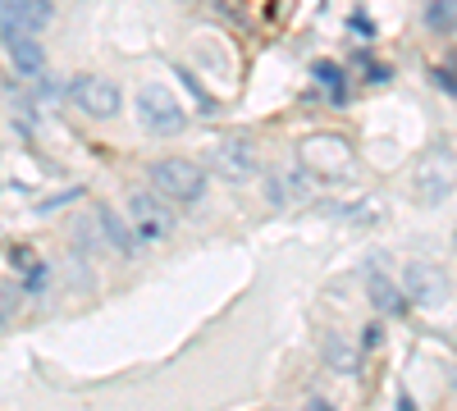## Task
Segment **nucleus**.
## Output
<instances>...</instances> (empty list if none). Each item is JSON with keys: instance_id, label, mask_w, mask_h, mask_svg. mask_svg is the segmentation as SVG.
I'll return each mask as SVG.
<instances>
[{"instance_id": "10", "label": "nucleus", "mask_w": 457, "mask_h": 411, "mask_svg": "<svg viewBox=\"0 0 457 411\" xmlns=\"http://www.w3.org/2000/svg\"><path fill=\"white\" fill-rule=\"evenodd\" d=\"M5 51H10V60L23 78H37V73L46 69V51L37 42V32H5Z\"/></svg>"}, {"instance_id": "3", "label": "nucleus", "mask_w": 457, "mask_h": 411, "mask_svg": "<svg viewBox=\"0 0 457 411\" xmlns=\"http://www.w3.org/2000/svg\"><path fill=\"white\" fill-rule=\"evenodd\" d=\"M137 124L151 137H179L187 128V110L179 105V96L161 83H146L137 87Z\"/></svg>"}, {"instance_id": "1", "label": "nucleus", "mask_w": 457, "mask_h": 411, "mask_svg": "<svg viewBox=\"0 0 457 411\" xmlns=\"http://www.w3.org/2000/svg\"><path fill=\"white\" fill-rule=\"evenodd\" d=\"M297 156H302V169L325 178V183H338V178H353L357 174L353 142L338 137V133H312V137H302Z\"/></svg>"}, {"instance_id": "16", "label": "nucleus", "mask_w": 457, "mask_h": 411, "mask_svg": "<svg viewBox=\"0 0 457 411\" xmlns=\"http://www.w3.org/2000/svg\"><path fill=\"white\" fill-rule=\"evenodd\" d=\"M379 215H385V201H361V206H348V210H343V219H379Z\"/></svg>"}, {"instance_id": "6", "label": "nucleus", "mask_w": 457, "mask_h": 411, "mask_svg": "<svg viewBox=\"0 0 457 411\" xmlns=\"http://www.w3.org/2000/svg\"><path fill=\"white\" fill-rule=\"evenodd\" d=\"M69 96H73V105H79L83 115H92V119H114V115L124 110L120 83L101 78V73H83V78H73V83H69Z\"/></svg>"}, {"instance_id": "8", "label": "nucleus", "mask_w": 457, "mask_h": 411, "mask_svg": "<svg viewBox=\"0 0 457 411\" xmlns=\"http://www.w3.org/2000/svg\"><path fill=\"white\" fill-rule=\"evenodd\" d=\"M129 215H133L137 238H146V242H161V238L174 234V210H170V201L156 197V193H133Z\"/></svg>"}, {"instance_id": "11", "label": "nucleus", "mask_w": 457, "mask_h": 411, "mask_svg": "<svg viewBox=\"0 0 457 411\" xmlns=\"http://www.w3.org/2000/svg\"><path fill=\"white\" fill-rule=\"evenodd\" d=\"M265 197H270L275 206H297V201H307V197H312L307 169H279V174H270V188H265Z\"/></svg>"}, {"instance_id": "14", "label": "nucleus", "mask_w": 457, "mask_h": 411, "mask_svg": "<svg viewBox=\"0 0 457 411\" xmlns=\"http://www.w3.org/2000/svg\"><path fill=\"white\" fill-rule=\"evenodd\" d=\"M101 234L114 242V251H120V256H133V247H137V242H133V234L124 229V219L114 215L110 206H101Z\"/></svg>"}, {"instance_id": "7", "label": "nucleus", "mask_w": 457, "mask_h": 411, "mask_svg": "<svg viewBox=\"0 0 457 411\" xmlns=\"http://www.w3.org/2000/svg\"><path fill=\"white\" fill-rule=\"evenodd\" d=\"M416 307H444L453 297V279L444 266H435V260H411V266H403V284H398Z\"/></svg>"}, {"instance_id": "17", "label": "nucleus", "mask_w": 457, "mask_h": 411, "mask_svg": "<svg viewBox=\"0 0 457 411\" xmlns=\"http://www.w3.org/2000/svg\"><path fill=\"white\" fill-rule=\"evenodd\" d=\"M435 87H444V92H453V73H448V69H435Z\"/></svg>"}, {"instance_id": "5", "label": "nucleus", "mask_w": 457, "mask_h": 411, "mask_svg": "<svg viewBox=\"0 0 457 411\" xmlns=\"http://www.w3.org/2000/svg\"><path fill=\"white\" fill-rule=\"evenodd\" d=\"M206 165H211V174H220L224 183H247V178H256V169H261L256 142H252L247 133H228V137H220L211 152H206Z\"/></svg>"}, {"instance_id": "15", "label": "nucleus", "mask_w": 457, "mask_h": 411, "mask_svg": "<svg viewBox=\"0 0 457 411\" xmlns=\"http://www.w3.org/2000/svg\"><path fill=\"white\" fill-rule=\"evenodd\" d=\"M426 23L444 37H453V0H430V10H426Z\"/></svg>"}, {"instance_id": "12", "label": "nucleus", "mask_w": 457, "mask_h": 411, "mask_svg": "<svg viewBox=\"0 0 457 411\" xmlns=\"http://www.w3.org/2000/svg\"><path fill=\"white\" fill-rule=\"evenodd\" d=\"M366 297H370V307H375V311H385V316H398V311L407 307L403 288H398L385 270H370V275H366Z\"/></svg>"}, {"instance_id": "2", "label": "nucleus", "mask_w": 457, "mask_h": 411, "mask_svg": "<svg viewBox=\"0 0 457 411\" xmlns=\"http://www.w3.org/2000/svg\"><path fill=\"white\" fill-rule=\"evenodd\" d=\"M151 193L174 201V206H197L206 197V169L197 160H183V156L156 160L151 165Z\"/></svg>"}, {"instance_id": "9", "label": "nucleus", "mask_w": 457, "mask_h": 411, "mask_svg": "<svg viewBox=\"0 0 457 411\" xmlns=\"http://www.w3.org/2000/svg\"><path fill=\"white\" fill-rule=\"evenodd\" d=\"M46 23H51V0H0V37L42 32Z\"/></svg>"}, {"instance_id": "13", "label": "nucleus", "mask_w": 457, "mask_h": 411, "mask_svg": "<svg viewBox=\"0 0 457 411\" xmlns=\"http://www.w3.org/2000/svg\"><path fill=\"white\" fill-rule=\"evenodd\" d=\"M320 357H325L329 370H338V375H357V366H361V352L343 339L338 329H329L325 339H320Z\"/></svg>"}, {"instance_id": "4", "label": "nucleus", "mask_w": 457, "mask_h": 411, "mask_svg": "<svg viewBox=\"0 0 457 411\" xmlns=\"http://www.w3.org/2000/svg\"><path fill=\"white\" fill-rule=\"evenodd\" d=\"M411 197L421 206H444L453 197V146H430L411 174Z\"/></svg>"}]
</instances>
